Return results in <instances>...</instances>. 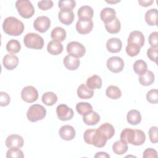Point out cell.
Returning <instances> with one entry per match:
<instances>
[{"instance_id": "1", "label": "cell", "mask_w": 158, "mask_h": 158, "mask_svg": "<svg viewBox=\"0 0 158 158\" xmlns=\"http://www.w3.org/2000/svg\"><path fill=\"white\" fill-rule=\"evenodd\" d=\"M83 139L86 143L99 148L104 147L107 141L106 136L99 128L86 130L83 134Z\"/></svg>"}, {"instance_id": "2", "label": "cell", "mask_w": 158, "mask_h": 158, "mask_svg": "<svg viewBox=\"0 0 158 158\" xmlns=\"http://www.w3.org/2000/svg\"><path fill=\"white\" fill-rule=\"evenodd\" d=\"M24 24L14 17L6 18L2 23V29L5 33L14 36L20 35L24 30Z\"/></svg>"}, {"instance_id": "3", "label": "cell", "mask_w": 158, "mask_h": 158, "mask_svg": "<svg viewBox=\"0 0 158 158\" xmlns=\"http://www.w3.org/2000/svg\"><path fill=\"white\" fill-rule=\"evenodd\" d=\"M46 110L45 107L40 104L31 105L27 112V117L31 122H36L43 120L46 117Z\"/></svg>"}, {"instance_id": "4", "label": "cell", "mask_w": 158, "mask_h": 158, "mask_svg": "<svg viewBox=\"0 0 158 158\" xmlns=\"http://www.w3.org/2000/svg\"><path fill=\"white\" fill-rule=\"evenodd\" d=\"M15 7L19 15L24 19H30L35 14V8L28 0H18Z\"/></svg>"}, {"instance_id": "5", "label": "cell", "mask_w": 158, "mask_h": 158, "mask_svg": "<svg viewBox=\"0 0 158 158\" xmlns=\"http://www.w3.org/2000/svg\"><path fill=\"white\" fill-rule=\"evenodd\" d=\"M25 46L30 49H41L44 46L43 38L37 33H27L23 38Z\"/></svg>"}, {"instance_id": "6", "label": "cell", "mask_w": 158, "mask_h": 158, "mask_svg": "<svg viewBox=\"0 0 158 158\" xmlns=\"http://www.w3.org/2000/svg\"><path fill=\"white\" fill-rule=\"evenodd\" d=\"M67 52L69 55L76 57H81L86 53L85 47L77 41H71L67 45Z\"/></svg>"}, {"instance_id": "7", "label": "cell", "mask_w": 158, "mask_h": 158, "mask_svg": "<svg viewBox=\"0 0 158 158\" xmlns=\"http://www.w3.org/2000/svg\"><path fill=\"white\" fill-rule=\"evenodd\" d=\"M22 100L28 103L35 102L38 98V92L33 86H27L21 91Z\"/></svg>"}, {"instance_id": "8", "label": "cell", "mask_w": 158, "mask_h": 158, "mask_svg": "<svg viewBox=\"0 0 158 158\" xmlns=\"http://www.w3.org/2000/svg\"><path fill=\"white\" fill-rule=\"evenodd\" d=\"M106 65L110 72L117 73L123 70L124 67V62L121 57L113 56L107 59Z\"/></svg>"}, {"instance_id": "9", "label": "cell", "mask_w": 158, "mask_h": 158, "mask_svg": "<svg viewBox=\"0 0 158 158\" xmlns=\"http://www.w3.org/2000/svg\"><path fill=\"white\" fill-rule=\"evenodd\" d=\"M51 26V20L47 16L38 17L33 22V27L35 30L40 32L44 33Z\"/></svg>"}, {"instance_id": "10", "label": "cell", "mask_w": 158, "mask_h": 158, "mask_svg": "<svg viewBox=\"0 0 158 158\" xmlns=\"http://www.w3.org/2000/svg\"><path fill=\"white\" fill-rule=\"evenodd\" d=\"M56 113L58 118L62 121H67L72 119L74 114L72 109L64 104H59L57 107Z\"/></svg>"}, {"instance_id": "11", "label": "cell", "mask_w": 158, "mask_h": 158, "mask_svg": "<svg viewBox=\"0 0 158 158\" xmlns=\"http://www.w3.org/2000/svg\"><path fill=\"white\" fill-rule=\"evenodd\" d=\"M6 146L9 148H20L23 146V138L17 134H12L7 136L6 140Z\"/></svg>"}, {"instance_id": "12", "label": "cell", "mask_w": 158, "mask_h": 158, "mask_svg": "<svg viewBox=\"0 0 158 158\" xmlns=\"http://www.w3.org/2000/svg\"><path fill=\"white\" fill-rule=\"evenodd\" d=\"M59 135L62 139L70 141L75 137L76 132L75 128L72 126L65 125L60 127L59 131Z\"/></svg>"}, {"instance_id": "13", "label": "cell", "mask_w": 158, "mask_h": 158, "mask_svg": "<svg viewBox=\"0 0 158 158\" xmlns=\"http://www.w3.org/2000/svg\"><path fill=\"white\" fill-rule=\"evenodd\" d=\"M93 28L92 20H78L76 24V30L81 35H86L90 33Z\"/></svg>"}, {"instance_id": "14", "label": "cell", "mask_w": 158, "mask_h": 158, "mask_svg": "<svg viewBox=\"0 0 158 158\" xmlns=\"http://www.w3.org/2000/svg\"><path fill=\"white\" fill-rule=\"evenodd\" d=\"M144 36L143 33L138 30H135L130 32L127 40L128 43H133L139 46L140 48L144 44Z\"/></svg>"}, {"instance_id": "15", "label": "cell", "mask_w": 158, "mask_h": 158, "mask_svg": "<svg viewBox=\"0 0 158 158\" xmlns=\"http://www.w3.org/2000/svg\"><path fill=\"white\" fill-rule=\"evenodd\" d=\"M3 66L8 70H14L19 64V58L14 54H6L2 59Z\"/></svg>"}, {"instance_id": "16", "label": "cell", "mask_w": 158, "mask_h": 158, "mask_svg": "<svg viewBox=\"0 0 158 158\" xmlns=\"http://www.w3.org/2000/svg\"><path fill=\"white\" fill-rule=\"evenodd\" d=\"M122 43L119 38H111L106 43V48L111 53H117L121 51Z\"/></svg>"}, {"instance_id": "17", "label": "cell", "mask_w": 158, "mask_h": 158, "mask_svg": "<svg viewBox=\"0 0 158 158\" xmlns=\"http://www.w3.org/2000/svg\"><path fill=\"white\" fill-rule=\"evenodd\" d=\"M100 17L104 24L109 23L116 18L115 10L110 7L104 8L100 13Z\"/></svg>"}, {"instance_id": "18", "label": "cell", "mask_w": 158, "mask_h": 158, "mask_svg": "<svg viewBox=\"0 0 158 158\" xmlns=\"http://www.w3.org/2000/svg\"><path fill=\"white\" fill-rule=\"evenodd\" d=\"M77 14L79 20H89L93 17L94 11L91 7L89 6H83L78 10Z\"/></svg>"}, {"instance_id": "19", "label": "cell", "mask_w": 158, "mask_h": 158, "mask_svg": "<svg viewBox=\"0 0 158 158\" xmlns=\"http://www.w3.org/2000/svg\"><path fill=\"white\" fill-rule=\"evenodd\" d=\"M63 63L67 69L69 70H75L80 66V61L78 57L69 54L64 57Z\"/></svg>"}, {"instance_id": "20", "label": "cell", "mask_w": 158, "mask_h": 158, "mask_svg": "<svg viewBox=\"0 0 158 158\" xmlns=\"http://www.w3.org/2000/svg\"><path fill=\"white\" fill-rule=\"evenodd\" d=\"M75 16L72 10H60L58 14V19L59 21L64 25H69L73 22Z\"/></svg>"}, {"instance_id": "21", "label": "cell", "mask_w": 158, "mask_h": 158, "mask_svg": "<svg viewBox=\"0 0 158 158\" xmlns=\"http://www.w3.org/2000/svg\"><path fill=\"white\" fill-rule=\"evenodd\" d=\"M64 47L60 42L56 41H51L48 43L47 46L48 52L54 56H57L62 53L63 51Z\"/></svg>"}, {"instance_id": "22", "label": "cell", "mask_w": 158, "mask_h": 158, "mask_svg": "<svg viewBox=\"0 0 158 158\" xmlns=\"http://www.w3.org/2000/svg\"><path fill=\"white\" fill-rule=\"evenodd\" d=\"M93 89L88 88L85 84L80 85L77 89V95L80 99H90L93 96Z\"/></svg>"}, {"instance_id": "23", "label": "cell", "mask_w": 158, "mask_h": 158, "mask_svg": "<svg viewBox=\"0 0 158 158\" xmlns=\"http://www.w3.org/2000/svg\"><path fill=\"white\" fill-rule=\"evenodd\" d=\"M127 120L128 123L132 125H136L141 121V115L138 110L132 109L128 111L127 115Z\"/></svg>"}, {"instance_id": "24", "label": "cell", "mask_w": 158, "mask_h": 158, "mask_svg": "<svg viewBox=\"0 0 158 158\" xmlns=\"http://www.w3.org/2000/svg\"><path fill=\"white\" fill-rule=\"evenodd\" d=\"M144 19L146 22L149 26H156L157 25V10L151 9L146 11Z\"/></svg>"}, {"instance_id": "25", "label": "cell", "mask_w": 158, "mask_h": 158, "mask_svg": "<svg viewBox=\"0 0 158 158\" xmlns=\"http://www.w3.org/2000/svg\"><path fill=\"white\" fill-rule=\"evenodd\" d=\"M51 36L53 41L61 43L64 41L66 38V31L63 28L57 27L52 29L51 33Z\"/></svg>"}, {"instance_id": "26", "label": "cell", "mask_w": 158, "mask_h": 158, "mask_svg": "<svg viewBox=\"0 0 158 158\" xmlns=\"http://www.w3.org/2000/svg\"><path fill=\"white\" fill-rule=\"evenodd\" d=\"M155 77L154 74L151 70H147L144 74L141 75L139 77V81L143 86H149L154 81Z\"/></svg>"}, {"instance_id": "27", "label": "cell", "mask_w": 158, "mask_h": 158, "mask_svg": "<svg viewBox=\"0 0 158 158\" xmlns=\"http://www.w3.org/2000/svg\"><path fill=\"white\" fill-rule=\"evenodd\" d=\"M83 121L87 125H94L100 121V116L96 112L91 111L83 116Z\"/></svg>"}, {"instance_id": "28", "label": "cell", "mask_w": 158, "mask_h": 158, "mask_svg": "<svg viewBox=\"0 0 158 158\" xmlns=\"http://www.w3.org/2000/svg\"><path fill=\"white\" fill-rule=\"evenodd\" d=\"M102 79L98 75H93L86 80V86L92 89H100L102 86Z\"/></svg>"}, {"instance_id": "29", "label": "cell", "mask_w": 158, "mask_h": 158, "mask_svg": "<svg viewBox=\"0 0 158 158\" xmlns=\"http://www.w3.org/2000/svg\"><path fill=\"white\" fill-rule=\"evenodd\" d=\"M135 130L131 128H125L120 133V140L125 142L126 143H129L132 144L134 138H135Z\"/></svg>"}, {"instance_id": "30", "label": "cell", "mask_w": 158, "mask_h": 158, "mask_svg": "<svg viewBox=\"0 0 158 158\" xmlns=\"http://www.w3.org/2000/svg\"><path fill=\"white\" fill-rule=\"evenodd\" d=\"M42 102L48 106H53L57 101V95L51 91L44 93L41 98Z\"/></svg>"}, {"instance_id": "31", "label": "cell", "mask_w": 158, "mask_h": 158, "mask_svg": "<svg viewBox=\"0 0 158 158\" xmlns=\"http://www.w3.org/2000/svg\"><path fill=\"white\" fill-rule=\"evenodd\" d=\"M112 150L115 154L122 155L128 150L127 143L122 140L117 141L112 145Z\"/></svg>"}, {"instance_id": "32", "label": "cell", "mask_w": 158, "mask_h": 158, "mask_svg": "<svg viewBox=\"0 0 158 158\" xmlns=\"http://www.w3.org/2000/svg\"><path fill=\"white\" fill-rule=\"evenodd\" d=\"M105 28L107 32L111 34H115L120 31L121 24L119 20L116 17L113 21L105 24Z\"/></svg>"}, {"instance_id": "33", "label": "cell", "mask_w": 158, "mask_h": 158, "mask_svg": "<svg viewBox=\"0 0 158 158\" xmlns=\"http://www.w3.org/2000/svg\"><path fill=\"white\" fill-rule=\"evenodd\" d=\"M106 96L112 99H118L122 96L121 90L118 87L115 85L109 86L106 91Z\"/></svg>"}, {"instance_id": "34", "label": "cell", "mask_w": 158, "mask_h": 158, "mask_svg": "<svg viewBox=\"0 0 158 158\" xmlns=\"http://www.w3.org/2000/svg\"><path fill=\"white\" fill-rule=\"evenodd\" d=\"M76 110L80 115L84 116L93 111V107L88 102H80L76 105Z\"/></svg>"}, {"instance_id": "35", "label": "cell", "mask_w": 158, "mask_h": 158, "mask_svg": "<svg viewBox=\"0 0 158 158\" xmlns=\"http://www.w3.org/2000/svg\"><path fill=\"white\" fill-rule=\"evenodd\" d=\"M6 48L10 54H16L20 51L21 45L19 41L12 39L7 43Z\"/></svg>"}, {"instance_id": "36", "label": "cell", "mask_w": 158, "mask_h": 158, "mask_svg": "<svg viewBox=\"0 0 158 158\" xmlns=\"http://www.w3.org/2000/svg\"><path fill=\"white\" fill-rule=\"evenodd\" d=\"M147 64L143 60H137L133 64V70L139 76L144 74L147 71Z\"/></svg>"}, {"instance_id": "37", "label": "cell", "mask_w": 158, "mask_h": 158, "mask_svg": "<svg viewBox=\"0 0 158 158\" xmlns=\"http://www.w3.org/2000/svg\"><path fill=\"white\" fill-rule=\"evenodd\" d=\"M107 137V139H110L115 134V128L111 124L104 123L98 128Z\"/></svg>"}, {"instance_id": "38", "label": "cell", "mask_w": 158, "mask_h": 158, "mask_svg": "<svg viewBox=\"0 0 158 158\" xmlns=\"http://www.w3.org/2000/svg\"><path fill=\"white\" fill-rule=\"evenodd\" d=\"M135 135L132 144L135 146L142 145L146 140V135L143 131L141 130H135Z\"/></svg>"}, {"instance_id": "39", "label": "cell", "mask_w": 158, "mask_h": 158, "mask_svg": "<svg viewBox=\"0 0 158 158\" xmlns=\"http://www.w3.org/2000/svg\"><path fill=\"white\" fill-rule=\"evenodd\" d=\"M76 6L74 0H61L58 2V6L60 10H72Z\"/></svg>"}, {"instance_id": "40", "label": "cell", "mask_w": 158, "mask_h": 158, "mask_svg": "<svg viewBox=\"0 0 158 158\" xmlns=\"http://www.w3.org/2000/svg\"><path fill=\"white\" fill-rule=\"evenodd\" d=\"M140 47L133 43H128L125 51L127 54L130 57L136 56L140 52Z\"/></svg>"}, {"instance_id": "41", "label": "cell", "mask_w": 158, "mask_h": 158, "mask_svg": "<svg viewBox=\"0 0 158 158\" xmlns=\"http://www.w3.org/2000/svg\"><path fill=\"white\" fill-rule=\"evenodd\" d=\"M23 153L20 148H10L6 152L7 158H23Z\"/></svg>"}, {"instance_id": "42", "label": "cell", "mask_w": 158, "mask_h": 158, "mask_svg": "<svg viewBox=\"0 0 158 158\" xmlns=\"http://www.w3.org/2000/svg\"><path fill=\"white\" fill-rule=\"evenodd\" d=\"M147 101L151 104H157L158 102V91L157 89L149 90L146 94Z\"/></svg>"}, {"instance_id": "43", "label": "cell", "mask_w": 158, "mask_h": 158, "mask_svg": "<svg viewBox=\"0 0 158 158\" xmlns=\"http://www.w3.org/2000/svg\"><path fill=\"white\" fill-rule=\"evenodd\" d=\"M149 137L152 143H157L158 141L157 127L156 126L151 127L149 130Z\"/></svg>"}, {"instance_id": "44", "label": "cell", "mask_w": 158, "mask_h": 158, "mask_svg": "<svg viewBox=\"0 0 158 158\" xmlns=\"http://www.w3.org/2000/svg\"><path fill=\"white\" fill-rule=\"evenodd\" d=\"M157 51L158 48L150 47L147 51V56L151 60L157 63Z\"/></svg>"}, {"instance_id": "45", "label": "cell", "mask_w": 158, "mask_h": 158, "mask_svg": "<svg viewBox=\"0 0 158 158\" xmlns=\"http://www.w3.org/2000/svg\"><path fill=\"white\" fill-rule=\"evenodd\" d=\"M54 6L53 2L49 1H41L38 2V7L42 10H47L51 9Z\"/></svg>"}, {"instance_id": "46", "label": "cell", "mask_w": 158, "mask_h": 158, "mask_svg": "<svg viewBox=\"0 0 158 158\" xmlns=\"http://www.w3.org/2000/svg\"><path fill=\"white\" fill-rule=\"evenodd\" d=\"M10 101V98L9 95L4 91L0 92V106L1 107L7 106L9 105Z\"/></svg>"}, {"instance_id": "47", "label": "cell", "mask_w": 158, "mask_h": 158, "mask_svg": "<svg viewBox=\"0 0 158 158\" xmlns=\"http://www.w3.org/2000/svg\"><path fill=\"white\" fill-rule=\"evenodd\" d=\"M149 43L151 47L158 48V33L157 31L152 32L149 36Z\"/></svg>"}, {"instance_id": "48", "label": "cell", "mask_w": 158, "mask_h": 158, "mask_svg": "<svg viewBox=\"0 0 158 158\" xmlns=\"http://www.w3.org/2000/svg\"><path fill=\"white\" fill-rule=\"evenodd\" d=\"M143 157L144 158H148V157H153L156 158L157 157V151L152 148H148L146 149L143 154Z\"/></svg>"}, {"instance_id": "49", "label": "cell", "mask_w": 158, "mask_h": 158, "mask_svg": "<svg viewBox=\"0 0 158 158\" xmlns=\"http://www.w3.org/2000/svg\"><path fill=\"white\" fill-rule=\"evenodd\" d=\"M154 2V1L152 0H147V1H138V3L141 6L143 7H148L151 6Z\"/></svg>"}, {"instance_id": "50", "label": "cell", "mask_w": 158, "mask_h": 158, "mask_svg": "<svg viewBox=\"0 0 158 158\" xmlns=\"http://www.w3.org/2000/svg\"><path fill=\"white\" fill-rule=\"evenodd\" d=\"M95 158L99 157H110V155L105 152H98L94 155Z\"/></svg>"}]
</instances>
